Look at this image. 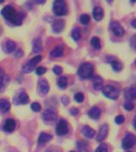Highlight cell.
I'll list each match as a JSON object with an SVG mask.
<instances>
[{
  "instance_id": "23",
  "label": "cell",
  "mask_w": 136,
  "mask_h": 152,
  "mask_svg": "<svg viewBox=\"0 0 136 152\" xmlns=\"http://www.w3.org/2000/svg\"><path fill=\"white\" fill-rule=\"evenodd\" d=\"M110 64L112 65V69L115 71H120L123 69V64L117 59H112L110 61Z\"/></svg>"
},
{
  "instance_id": "22",
  "label": "cell",
  "mask_w": 136,
  "mask_h": 152,
  "mask_svg": "<svg viewBox=\"0 0 136 152\" xmlns=\"http://www.w3.org/2000/svg\"><path fill=\"white\" fill-rule=\"evenodd\" d=\"M125 97L126 99L135 100L136 97V90L135 88H130L128 90H126L125 92Z\"/></svg>"
},
{
  "instance_id": "34",
  "label": "cell",
  "mask_w": 136,
  "mask_h": 152,
  "mask_svg": "<svg viewBox=\"0 0 136 152\" xmlns=\"http://www.w3.org/2000/svg\"><path fill=\"white\" fill-rule=\"evenodd\" d=\"M41 104L38 102H33L31 104V109L34 112H39L41 110Z\"/></svg>"
},
{
  "instance_id": "43",
  "label": "cell",
  "mask_w": 136,
  "mask_h": 152,
  "mask_svg": "<svg viewBox=\"0 0 136 152\" xmlns=\"http://www.w3.org/2000/svg\"><path fill=\"white\" fill-rule=\"evenodd\" d=\"M70 152H75V151H70Z\"/></svg>"
},
{
  "instance_id": "33",
  "label": "cell",
  "mask_w": 136,
  "mask_h": 152,
  "mask_svg": "<svg viewBox=\"0 0 136 152\" xmlns=\"http://www.w3.org/2000/svg\"><path fill=\"white\" fill-rule=\"evenodd\" d=\"M74 98H75V100H76V102H82L84 101V96L83 93H76V94H75V96H74Z\"/></svg>"
},
{
  "instance_id": "5",
  "label": "cell",
  "mask_w": 136,
  "mask_h": 152,
  "mask_svg": "<svg viewBox=\"0 0 136 152\" xmlns=\"http://www.w3.org/2000/svg\"><path fill=\"white\" fill-rule=\"evenodd\" d=\"M41 56H37L33 57V59H31L30 61L22 66V71L24 73H30L31 71H33V67L39 63L41 61Z\"/></svg>"
},
{
  "instance_id": "19",
  "label": "cell",
  "mask_w": 136,
  "mask_h": 152,
  "mask_svg": "<svg viewBox=\"0 0 136 152\" xmlns=\"http://www.w3.org/2000/svg\"><path fill=\"white\" fill-rule=\"evenodd\" d=\"M52 136L50 134H47V133L41 132L39 135V138H38V142L39 143H45V142H49L50 140H52Z\"/></svg>"
},
{
  "instance_id": "21",
  "label": "cell",
  "mask_w": 136,
  "mask_h": 152,
  "mask_svg": "<svg viewBox=\"0 0 136 152\" xmlns=\"http://www.w3.org/2000/svg\"><path fill=\"white\" fill-rule=\"evenodd\" d=\"M39 87H40L41 91L44 94H46L50 91V85H49L47 80H45V79H42L41 81L39 83Z\"/></svg>"
},
{
  "instance_id": "29",
  "label": "cell",
  "mask_w": 136,
  "mask_h": 152,
  "mask_svg": "<svg viewBox=\"0 0 136 152\" xmlns=\"http://www.w3.org/2000/svg\"><path fill=\"white\" fill-rule=\"evenodd\" d=\"M124 108L127 111H131L133 110L134 108H135V103H134L133 100L130 99H126L125 101V103H124Z\"/></svg>"
},
{
  "instance_id": "3",
  "label": "cell",
  "mask_w": 136,
  "mask_h": 152,
  "mask_svg": "<svg viewBox=\"0 0 136 152\" xmlns=\"http://www.w3.org/2000/svg\"><path fill=\"white\" fill-rule=\"evenodd\" d=\"M103 94L112 100H116L119 96V90L112 86L107 85L102 89Z\"/></svg>"
},
{
  "instance_id": "41",
  "label": "cell",
  "mask_w": 136,
  "mask_h": 152,
  "mask_svg": "<svg viewBox=\"0 0 136 152\" xmlns=\"http://www.w3.org/2000/svg\"><path fill=\"white\" fill-rule=\"evenodd\" d=\"M46 152H59L56 148H51V149L46 151Z\"/></svg>"
},
{
  "instance_id": "16",
  "label": "cell",
  "mask_w": 136,
  "mask_h": 152,
  "mask_svg": "<svg viewBox=\"0 0 136 152\" xmlns=\"http://www.w3.org/2000/svg\"><path fill=\"white\" fill-rule=\"evenodd\" d=\"M93 86L95 90H100L103 88V80L100 76H95L94 78Z\"/></svg>"
},
{
  "instance_id": "17",
  "label": "cell",
  "mask_w": 136,
  "mask_h": 152,
  "mask_svg": "<svg viewBox=\"0 0 136 152\" xmlns=\"http://www.w3.org/2000/svg\"><path fill=\"white\" fill-rule=\"evenodd\" d=\"M43 47L42 44H41V40L40 39H35L33 41V52L34 53H39L42 51Z\"/></svg>"
},
{
  "instance_id": "26",
  "label": "cell",
  "mask_w": 136,
  "mask_h": 152,
  "mask_svg": "<svg viewBox=\"0 0 136 152\" xmlns=\"http://www.w3.org/2000/svg\"><path fill=\"white\" fill-rule=\"evenodd\" d=\"M6 50H7V52H13L16 48V45H15V43L14 41H12V40H7V42H6Z\"/></svg>"
},
{
  "instance_id": "12",
  "label": "cell",
  "mask_w": 136,
  "mask_h": 152,
  "mask_svg": "<svg viewBox=\"0 0 136 152\" xmlns=\"http://www.w3.org/2000/svg\"><path fill=\"white\" fill-rule=\"evenodd\" d=\"M88 114L90 118L93 119V120H98V119H100V116H101V110L100 108L94 106L88 111Z\"/></svg>"
},
{
  "instance_id": "18",
  "label": "cell",
  "mask_w": 136,
  "mask_h": 152,
  "mask_svg": "<svg viewBox=\"0 0 136 152\" xmlns=\"http://www.w3.org/2000/svg\"><path fill=\"white\" fill-rule=\"evenodd\" d=\"M63 56V48L60 46L55 47L50 52V56L53 58H59Z\"/></svg>"
},
{
  "instance_id": "1",
  "label": "cell",
  "mask_w": 136,
  "mask_h": 152,
  "mask_svg": "<svg viewBox=\"0 0 136 152\" xmlns=\"http://www.w3.org/2000/svg\"><path fill=\"white\" fill-rule=\"evenodd\" d=\"M1 14L5 19L14 24V26H20L25 18V14L21 12H18L11 6H6L2 10Z\"/></svg>"
},
{
  "instance_id": "20",
  "label": "cell",
  "mask_w": 136,
  "mask_h": 152,
  "mask_svg": "<svg viewBox=\"0 0 136 152\" xmlns=\"http://www.w3.org/2000/svg\"><path fill=\"white\" fill-rule=\"evenodd\" d=\"M0 109L2 113H7L10 109V104L7 99L0 100Z\"/></svg>"
},
{
  "instance_id": "38",
  "label": "cell",
  "mask_w": 136,
  "mask_h": 152,
  "mask_svg": "<svg viewBox=\"0 0 136 152\" xmlns=\"http://www.w3.org/2000/svg\"><path fill=\"white\" fill-rule=\"evenodd\" d=\"M61 102L64 105H68L69 104V98L66 96H64L61 97Z\"/></svg>"
},
{
  "instance_id": "8",
  "label": "cell",
  "mask_w": 136,
  "mask_h": 152,
  "mask_svg": "<svg viewBox=\"0 0 136 152\" xmlns=\"http://www.w3.org/2000/svg\"><path fill=\"white\" fill-rule=\"evenodd\" d=\"M69 132V127H68V124L64 120H61V121L57 123V128H56V132L58 135H64L67 134Z\"/></svg>"
},
{
  "instance_id": "10",
  "label": "cell",
  "mask_w": 136,
  "mask_h": 152,
  "mask_svg": "<svg viewBox=\"0 0 136 152\" xmlns=\"http://www.w3.org/2000/svg\"><path fill=\"white\" fill-rule=\"evenodd\" d=\"M64 28V21L62 19H57L53 22L52 26V31L55 33H61Z\"/></svg>"
},
{
  "instance_id": "15",
  "label": "cell",
  "mask_w": 136,
  "mask_h": 152,
  "mask_svg": "<svg viewBox=\"0 0 136 152\" xmlns=\"http://www.w3.org/2000/svg\"><path fill=\"white\" fill-rule=\"evenodd\" d=\"M15 121L13 119H7L4 124V130L8 132H11L14 130L15 128Z\"/></svg>"
},
{
  "instance_id": "2",
  "label": "cell",
  "mask_w": 136,
  "mask_h": 152,
  "mask_svg": "<svg viewBox=\"0 0 136 152\" xmlns=\"http://www.w3.org/2000/svg\"><path fill=\"white\" fill-rule=\"evenodd\" d=\"M79 76L82 78H91L94 75V66L92 64L84 63L80 66L77 71Z\"/></svg>"
},
{
  "instance_id": "32",
  "label": "cell",
  "mask_w": 136,
  "mask_h": 152,
  "mask_svg": "<svg viewBox=\"0 0 136 152\" xmlns=\"http://www.w3.org/2000/svg\"><path fill=\"white\" fill-rule=\"evenodd\" d=\"M95 152H107V146L106 143H101L96 148Z\"/></svg>"
},
{
  "instance_id": "9",
  "label": "cell",
  "mask_w": 136,
  "mask_h": 152,
  "mask_svg": "<svg viewBox=\"0 0 136 152\" xmlns=\"http://www.w3.org/2000/svg\"><path fill=\"white\" fill-rule=\"evenodd\" d=\"M111 29L112 33L116 37H123L124 34V29L119 21H112L111 23Z\"/></svg>"
},
{
  "instance_id": "36",
  "label": "cell",
  "mask_w": 136,
  "mask_h": 152,
  "mask_svg": "<svg viewBox=\"0 0 136 152\" xmlns=\"http://www.w3.org/2000/svg\"><path fill=\"white\" fill-rule=\"evenodd\" d=\"M52 71H53V73L55 75H59L61 74L62 73V71H63V69H62L61 66H53V68H52Z\"/></svg>"
},
{
  "instance_id": "31",
  "label": "cell",
  "mask_w": 136,
  "mask_h": 152,
  "mask_svg": "<svg viewBox=\"0 0 136 152\" xmlns=\"http://www.w3.org/2000/svg\"><path fill=\"white\" fill-rule=\"evenodd\" d=\"M90 17L88 14H82L80 18V21L83 25H87L90 22Z\"/></svg>"
},
{
  "instance_id": "30",
  "label": "cell",
  "mask_w": 136,
  "mask_h": 152,
  "mask_svg": "<svg viewBox=\"0 0 136 152\" xmlns=\"http://www.w3.org/2000/svg\"><path fill=\"white\" fill-rule=\"evenodd\" d=\"M91 45H92L93 47L95 48V49H100L101 48V44H100V40L96 37H94L91 39L90 40Z\"/></svg>"
},
{
  "instance_id": "7",
  "label": "cell",
  "mask_w": 136,
  "mask_h": 152,
  "mask_svg": "<svg viewBox=\"0 0 136 152\" xmlns=\"http://www.w3.org/2000/svg\"><path fill=\"white\" fill-rule=\"evenodd\" d=\"M135 143V136L131 133H128L122 141V147L123 149L128 150L133 147Z\"/></svg>"
},
{
  "instance_id": "28",
  "label": "cell",
  "mask_w": 136,
  "mask_h": 152,
  "mask_svg": "<svg viewBox=\"0 0 136 152\" xmlns=\"http://www.w3.org/2000/svg\"><path fill=\"white\" fill-rule=\"evenodd\" d=\"M67 84H68V78L65 77V76H61L58 78V81H57V85L61 89H64L66 87Z\"/></svg>"
},
{
  "instance_id": "11",
  "label": "cell",
  "mask_w": 136,
  "mask_h": 152,
  "mask_svg": "<svg viewBox=\"0 0 136 152\" xmlns=\"http://www.w3.org/2000/svg\"><path fill=\"white\" fill-rule=\"evenodd\" d=\"M107 133H108V125L107 124H104L101 126L99 132H98V135L96 137V140L99 142H101L103 140H104L106 136L107 135Z\"/></svg>"
},
{
  "instance_id": "24",
  "label": "cell",
  "mask_w": 136,
  "mask_h": 152,
  "mask_svg": "<svg viewBox=\"0 0 136 152\" xmlns=\"http://www.w3.org/2000/svg\"><path fill=\"white\" fill-rule=\"evenodd\" d=\"M9 80V78L7 76L4 75L3 71L1 68H0V90H2V88L4 87L5 85L7 84V82Z\"/></svg>"
},
{
  "instance_id": "6",
  "label": "cell",
  "mask_w": 136,
  "mask_h": 152,
  "mask_svg": "<svg viewBox=\"0 0 136 152\" xmlns=\"http://www.w3.org/2000/svg\"><path fill=\"white\" fill-rule=\"evenodd\" d=\"M57 116V112L52 109H46L42 114L43 120L47 124H51L54 121H56Z\"/></svg>"
},
{
  "instance_id": "40",
  "label": "cell",
  "mask_w": 136,
  "mask_h": 152,
  "mask_svg": "<svg viewBox=\"0 0 136 152\" xmlns=\"http://www.w3.org/2000/svg\"><path fill=\"white\" fill-rule=\"evenodd\" d=\"M131 45L133 48L135 47V36H133V37L131 40Z\"/></svg>"
},
{
  "instance_id": "39",
  "label": "cell",
  "mask_w": 136,
  "mask_h": 152,
  "mask_svg": "<svg viewBox=\"0 0 136 152\" xmlns=\"http://www.w3.org/2000/svg\"><path fill=\"white\" fill-rule=\"evenodd\" d=\"M79 113V110L76 108H72V109H70V113L72 114V115H73V116H76V115H77Z\"/></svg>"
},
{
  "instance_id": "13",
  "label": "cell",
  "mask_w": 136,
  "mask_h": 152,
  "mask_svg": "<svg viewBox=\"0 0 136 152\" xmlns=\"http://www.w3.org/2000/svg\"><path fill=\"white\" fill-rule=\"evenodd\" d=\"M92 15L95 21H101L103 18V10L101 7H95L93 9Z\"/></svg>"
},
{
  "instance_id": "4",
  "label": "cell",
  "mask_w": 136,
  "mask_h": 152,
  "mask_svg": "<svg viewBox=\"0 0 136 152\" xmlns=\"http://www.w3.org/2000/svg\"><path fill=\"white\" fill-rule=\"evenodd\" d=\"M52 10H53V13L57 16L65 15L68 12L66 5H65L64 1H55L53 2Z\"/></svg>"
},
{
  "instance_id": "27",
  "label": "cell",
  "mask_w": 136,
  "mask_h": 152,
  "mask_svg": "<svg viewBox=\"0 0 136 152\" xmlns=\"http://www.w3.org/2000/svg\"><path fill=\"white\" fill-rule=\"evenodd\" d=\"M72 38L74 40H79L81 37V29L79 28H74L72 31Z\"/></svg>"
},
{
  "instance_id": "25",
  "label": "cell",
  "mask_w": 136,
  "mask_h": 152,
  "mask_svg": "<svg viewBox=\"0 0 136 152\" xmlns=\"http://www.w3.org/2000/svg\"><path fill=\"white\" fill-rule=\"evenodd\" d=\"M29 96L27 95L26 92H22L20 93V94L18 95V101L20 102V104H27L29 102Z\"/></svg>"
},
{
  "instance_id": "37",
  "label": "cell",
  "mask_w": 136,
  "mask_h": 152,
  "mask_svg": "<svg viewBox=\"0 0 136 152\" xmlns=\"http://www.w3.org/2000/svg\"><path fill=\"white\" fill-rule=\"evenodd\" d=\"M125 121V118H124L123 116H122V115H119V116H117L115 119V123L117 124H123Z\"/></svg>"
},
{
  "instance_id": "35",
  "label": "cell",
  "mask_w": 136,
  "mask_h": 152,
  "mask_svg": "<svg viewBox=\"0 0 136 152\" xmlns=\"http://www.w3.org/2000/svg\"><path fill=\"white\" fill-rule=\"evenodd\" d=\"M46 71H47V69L44 66H38V68L36 69V73L38 75H42L46 72Z\"/></svg>"
},
{
  "instance_id": "44",
  "label": "cell",
  "mask_w": 136,
  "mask_h": 152,
  "mask_svg": "<svg viewBox=\"0 0 136 152\" xmlns=\"http://www.w3.org/2000/svg\"><path fill=\"white\" fill-rule=\"evenodd\" d=\"M127 152H129V151H127Z\"/></svg>"
},
{
  "instance_id": "42",
  "label": "cell",
  "mask_w": 136,
  "mask_h": 152,
  "mask_svg": "<svg viewBox=\"0 0 136 152\" xmlns=\"http://www.w3.org/2000/svg\"><path fill=\"white\" fill-rule=\"evenodd\" d=\"M135 22H136L135 19H134L133 21H132V22H131V24H132V27H133V28H135Z\"/></svg>"
},
{
  "instance_id": "14",
  "label": "cell",
  "mask_w": 136,
  "mask_h": 152,
  "mask_svg": "<svg viewBox=\"0 0 136 152\" xmlns=\"http://www.w3.org/2000/svg\"><path fill=\"white\" fill-rule=\"evenodd\" d=\"M82 133L85 137L88 138V139H92L95 135V131L88 125H85L84 126V128H82Z\"/></svg>"
}]
</instances>
